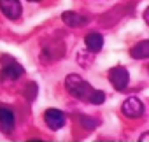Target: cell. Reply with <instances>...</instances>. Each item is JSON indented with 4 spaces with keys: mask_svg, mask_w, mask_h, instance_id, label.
<instances>
[{
    "mask_svg": "<svg viewBox=\"0 0 149 142\" xmlns=\"http://www.w3.org/2000/svg\"><path fill=\"white\" fill-rule=\"evenodd\" d=\"M123 112H125L128 118H139V116H142V112H144V105H142V102H140L137 97H130V98H126L125 104H123Z\"/></svg>",
    "mask_w": 149,
    "mask_h": 142,
    "instance_id": "obj_7",
    "label": "cell"
},
{
    "mask_svg": "<svg viewBox=\"0 0 149 142\" xmlns=\"http://www.w3.org/2000/svg\"><path fill=\"white\" fill-rule=\"evenodd\" d=\"M28 2H39V0H28Z\"/></svg>",
    "mask_w": 149,
    "mask_h": 142,
    "instance_id": "obj_14",
    "label": "cell"
},
{
    "mask_svg": "<svg viewBox=\"0 0 149 142\" xmlns=\"http://www.w3.org/2000/svg\"><path fill=\"white\" fill-rule=\"evenodd\" d=\"M81 123H83L86 128H95V126L98 125V121H95V119H91V118H88V116H81Z\"/></svg>",
    "mask_w": 149,
    "mask_h": 142,
    "instance_id": "obj_11",
    "label": "cell"
},
{
    "mask_svg": "<svg viewBox=\"0 0 149 142\" xmlns=\"http://www.w3.org/2000/svg\"><path fill=\"white\" fill-rule=\"evenodd\" d=\"M128 70L126 68H123V67H112L111 70H109V81L112 83V86L116 88V90H125L126 86H128Z\"/></svg>",
    "mask_w": 149,
    "mask_h": 142,
    "instance_id": "obj_3",
    "label": "cell"
},
{
    "mask_svg": "<svg viewBox=\"0 0 149 142\" xmlns=\"http://www.w3.org/2000/svg\"><path fill=\"white\" fill-rule=\"evenodd\" d=\"M0 130L6 135H11L14 130V114L11 109L0 105Z\"/></svg>",
    "mask_w": 149,
    "mask_h": 142,
    "instance_id": "obj_6",
    "label": "cell"
},
{
    "mask_svg": "<svg viewBox=\"0 0 149 142\" xmlns=\"http://www.w3.org/2000/svg\"><path fill=\"white\" fill-rule=\"evenodd\" d=\"M130 54H132V58L146 60V58L149 56V42H147V40H142V42L135 44V46L130 49Z\"/></svg>",
    "mask_w": 149,
    "mask_h": 142,
    "instance_id": "obj_10",
    "label": "cell"
},
{
    "mask_svg": "<svg viewBox=\"0 0 149 142\" xmlns=\"http://www.w3.org/2000/svg\"><path fill=\"white\" fill-rule=\"evenodd\" d=\"M26 91H30V93H26V95H28V98H30V100H33V98H35V91H37V86H35L33 83H30V84L26 86Z\"/></svg>",
    "mask_w": 149,
    "mask_h": 142,
    "instance_id": "obj_12",
    "label": "cell"
},
{
    "mask_svg": "<svg viewBox=\"0 0 149 142\" xmlns=\"http://www.w3.org/2000/svg\"><path fill=\"white\" fill-rule=\"evenodd\" d=\"M65 86H67V90H68V93H70L72 97H76V98H79V100H83V102H90V104L100 105V104H104V100H105L104 91H98V90L91 88L90 83H86L84 79H81V77L76 76V74H70V76L67 77Z\"/></svg>",
    "mask_w": 149,
    "mask_h": 142,
    "instance_id": "obj_1",
    "label": "cell"
},
{
    "mask_svg": "<svg viewBox=\"0 0 149 142\" xmlns=\"http://www.w3.org/2000/svg\"><path fill=\"white\" fill-rule=\"evenodd\" d=\"M23 74H25V68H23L18 61L11 60V61L4 63L2 72H0V79H2V83H6V81H16V79L21 77Z\"/></svg>",
    "mask_w": 149,
    "mask_h": 142,
    "instance_id": "obj_2",
    "label": "cell"
},
{
    "mask_svg": "<svg viewBox=\"0 0 149 142\" xmlns=\"http://www.w3.org/2000/svg\"><path fill=\"white\" fill-rule=\"evenodd\" d=\"M140 140H142V142H146V140H147V133H144V135L140 137Z\"/></svg>",
    "mask_w": 149,
    "mask_h": 142,
    "instance_id": "obj_13",
    "label": "cell"
},
{
    "mask_svg": "<svg viewBox=\"0 0 149 142\" xmlns=\"http://www.w3.org/2000/svg\"><path fill=\"white\" fill-rule=\"evenodd\" d=\"M44 121L51 130H60L65 125V116L58 109H47L46 114H44Z\"/></svg>",
    "mask_w": 149,
    "mask_h": 142,
    "instance_id": "obj_5",
    "label": "cell"
},
{
    "mask_svg": "<svg viewBox=\"0 0 149 142\" xmlns=\"http://www.w3.org/2000/svg\"><path fill=\"white\" fill-rule=\"evenodd\" d=\"M61 19L67 26H72V28H77V26H83L86 23V18L84 16H79L77 13H72V11H67L61 14Z\"/></svg>",
    "mask_w": 149,
    "mask_h": 142,
    "instance_id": "obj_8",
    "label": "cell"
},
{
    "mask_svg": "<svg viewBox=\"0 0 149 142\" xmlns=\"http://www.w3.org/2000/svg\"><path fill=\"white\" fill-rule=\"evenodd\" d=\"M84 42H86V47H88L91 53H98V51L102 49V46H104V37H102L100 33H97V32H91V33L86 35Z\"/></svg>",
    "mask_w": 149,
    "mask_h": 142,
    "instance_id": "obj_9",
    "label": "cell"
},
{
    "mask_svg": "<svg viewBox=\"0 0 149 142\" xmlns=\"http://www.w3.org/2000/svg\"><path fill=\"white\" fill-rule=\"evenodd\" d=\"M0 11L9 19H18L21 16V4L19 0H0Z\"/></svg>",
    "mask_w": 149,
    "mask_h": 142,
    "instance_id": "obj_4",
    "label": "cell"
}]
</instances>
